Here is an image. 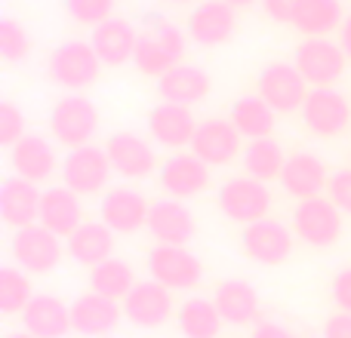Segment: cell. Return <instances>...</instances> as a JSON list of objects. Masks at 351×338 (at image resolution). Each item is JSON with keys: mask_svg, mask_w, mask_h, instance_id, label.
<instances>
[{"mask_svg": "<svg viewBox=\"0 0 351 338\" xmlns=\"http://www.w3.org/2000/svg\"><path fill=\"white\" fill-rule=\"evenodd\" d=\"M182 55H185V34H182L176 25L164 22V18H154L152 31L139 34L133 53V65L139 74L145 77H164L167 71H173L176 65H182Z\"/></svg>", "mask_w": 351, "mask_h": 338, "instance_id": "obj_1", "label": "cell"}, {"mask_svg": "<svg viewBox=\"0 0 351 338\" xmlns=\"http://www.w3.org/2000/svg\"><path fill=\"white\" fill-rule=\"evenodd\" d=\"M216 203L225 212V218L247 228V224L268 218V212H271V187L265 181L253 179V175H234V179H228L219 187Z\"/></svg>", "mask_w": 351, "mask_h": 338, "instance_id": "obj_2", "label": "cell"}, {"mask_svg": "<svg viewBox=\"0 0 351 338\" xmlns=\"http://www.w3.org/2000/svg\"><path fill=\"white\" fill-rule=\"evenodd\" d=\"M99 129V108L86 96H62L49 111V133L68 148H84Z\"/></svg>", "mask_w": 351, "mask_h": 338, "instance_id": "obj_3", "label": "cell"}, {"mask_svg": "<svg viewBox=\"0 0 351 338\" xmlns=\"http://www.w3.org/2000/svg\"><path fill=\"white\" fill-rule=\"evenodd\" d=\"M102 59L90 40H65L49 53V77L65 90H86L99 80Z\"/></svg>", "mask_w": 351, "mask_h": 338, "instance_id": "obj_4", "label": "cell"}, {"mask_svg": "<svg viewBox=\"0 0 351 338\" xmlns=\"http://www.w3.org/2000/svg\"><path fill=\"white\" fill-rule=\"evenodd\" d=\"M10 252H12V261H16L22 271L49 274L59 268L65 249H62V240L53 234V231L43 228V224L37 222V224H28V228L12 231Z\"/></svg>", "mask_w": 351, "mask_h": 338, "instance_id": "obj_5", "label": "cell"}, {"mask_svg": "<svg viewBox=\"0 0 351 338\" xmlns=\"http://www.w3.org/2000/svg\"><path fill=\"white\" fill-rule=\"evenodd\" d=\"M293 231L302 243L315 249L333 246L342 237V212L330 197H311L299 200L296 212H293Z\"/></svg>", "mask_w": 351, "mask_h": 338, "instance_id": "obj_6", "label": "cell"}, {"mask_svg": "<svg viewBox=\"0 0 351 338\" xmlns=\"http://www.w3.org/2000/svg\"><path fill=\"white\" fill-rule=\"evenodd\" d=\"M346 49L339 43L327 40V37H308L296 47V62L293 65L299 68V74L305 77V83L321 90V86H333L336 80L346 74Z\"/></svg>", "mask_w": 351, "mask_h": 338, "instance_id": "obj_7", "label": "cell"}, {"mask_svg": "<svg viewBox=\"0 0 351 338\" xmlns=\"http://www.w3.org/2000/svg\"><path fill=\"white\" fill-rule=\"evenodd\" d=\"M256 92H259L278 114H293V111H302L311 90L296 65L271 62V65H265L259 71V77H256Z\"/></svg>", "mask_w": 351, "mask_h": 338, "instance_id": "obj_8", "label": "cell"}, {"mask_svg": "<svg viewBox=\"0 0 351 338\" xmlns=\"http://www.w3.org/2000/svg\"><path fill=\"white\" fill-rule=\"evenodd\" d=\"M148 274H152V280H158L160 286H167V289H194V286L200 283V277H204V265H200V259L191 252L188 246H164V243H158V246L148 252Z\"/></svg>", "mask_w": 351, "mask_h": 338, "instance_id": "obj_9", "label": "cell"}, {"mask_svg": "<svg viewBox=\"0 0 351 338\" xmlns=\"http://www.w3.org/2000/svg\"><path fill=\"white\" fill-rule=\"evenodd\" d=\"M111 166L108 151L96 145H84V148H71L62 160V181L65 187H71L74 194H96L108 185Z\"/></svg>", "mask_w": 351, "mask_h": 338, "instance_id": "obj_10", "label": "cell"}, {"mask_svg": "<svg viewBox=\"0 0 351 338\" xmlns=\"http://www.w3.org/2000/svg\"><path fill=\"white\" fill-rule=\"evenodd\" d=\"M302 123L321 139H336L348 129L351 123V105L342 92H336L333 86H321L311 90L308 99L302 105Z\"/></svg>", "mask_w": 351, "mask_h": 338, "instance_id": "obj_11", "label": "cell"}, {"mask_svg": "<svg viewBox=\"0 0 351 338\" xmlns=\"http://www.w3.org/2000/svg\"><path fill=\"white\" fill-rule=\"evenodd\" d=\"M243 252L259 265H284L293 252V231L278 218H262L243 228Z\"/></svg>", "mask_w": 351, "mask_h": 338, "instance_id": "obj_12", "label": "cell"}, {"mask_svg": "<svg viewBox=\"0 0 351 338\" xmlns=\"http://www.w3.org/2000/svg\"><path fill=\"white\" fill-rule=\"evenodd\" d=\"M123 317L139 329H158L173 317V292L158 280H142L123 298Z\"/></svg>", "mask_w": 351, "mask_h": 338, "instance_id": "obj_13", "label": "cell"}, {"mask_svg": "<svg viewBox=\"0 0 351 338\" xmlns=\"http://www.w3.org/2000/svg\"><path fill=\"white\" fill-rule=\"evenodd\" d=\"M237 28L234 6L225 0H204L188 12V37L197 47H222Z\"/></svg>", "mask_w": 351, "mask_h": 338, "instance_id": "obj_14", "label": "cell"}, {"mask_svg": "<svg viewBox=\"0 0 351 338\" xmlns=\"http://www.w3.org/2000/svg\"><path fill=\"white\" fill-rule=\"evenodd\" d=\"M241 139L243 135L231 120L210 117V120H200L191 142V154H197L206 166H228L241 154Z\"/></svg>", "mask_w": 351, "mask_h": 338, "instance_id": "obj_15", "label": "cell"}, {"mask_svg": "<svg viewBox=\"0 0 351 338\" xmlns=\"http://www.w3.org/2000/svg\"><path fill=\"white\" fill-rule=\"evenodd\" d=\"M152 203L133 187H111L99 203V216L114 234H136L148 224Z\"/></svg>", "mask_w": 351, "mask_h": 338, "instance_id": "obj_16", "label": "cell"}, {"mask_svg": "<svg viewBox=\"0 0 351 338\" xmlns=\"http://www.w3.org/2000/svg\"><path fill=\"white\" fill-rule=\"evenodd\" d=\"M160 187L170 197L185 200V197H197L210 187V166L197 157V154H170L160 164Z\"/></svg>", "mask_w": 351, "mask_h": 338, "instance_id": "obj_17", "label": "cell"}, {"mask_svg": "<svg viewBox=\"0 0 351 338\" xmlns=\"http://www.w3.org/2000/svg\"><path fill=\"white\" fill-rule=\"evenodd\" d=\"M40 200L43 191H37L34 181L22 179V175H10L0 185V216L12 231L37 224L40 222Z\"/></svg>", "mask_w": 351, "mask_h": 338, "instance_id": "obj_18", "label": "cell"}, {"mask_svg": "<svg viewBox=\"0 0 351 338\" xmlns=\"http://www.w3.org/2000/svg\"><path fill=\"white\" fill-rule=\"evenodd\" d=\"M105 151H108V160L114 166L117 175L123 179H145V175L154 172L158 160H154V148L148 145L142 135L130 133V129H121L114 133L108 142H105Z\"/></svg>", "mask_w": 351, "mask_h": 338, "instance_id": "obj_19", "label": "cell"}, {"mask_svg": "<svg viewBox=\"0 0 351 338\" xmlns=\"http://www.w3.org/2000/svg\"><path fill=\"white\" fill-rule=\"evenodd\" d=\"M194 216L182 200L167 197V200H154L152 212H148V231L158 243L164 246H185L194 237Z\"/></svg>", "mask_w": 351, "mask_h": 338, "instance_id": "obj_20", "label": "cell"}, {"mask_svg": "<svg viewBox=\"0 0 351 338\" xmlns=\"http://www.w3.org/2000/svg\"><path fill=\"white\" fill-rule=\"evenodd\" d=\"M121 314L123 308L111 298L99 296V292H84L71 302V326L74 333L80 335H90V338H99V335H111L121 323Z\"/></svg>", "mask_w": 351, "mask_h": 338, "instance_id": "obj_21", "label": "cell"}, {"mask_svg": "<svg viewBox=\"0 0 351 338\" xmlns=\"http://www.w3.org/2000/svg\"><path fill=\"white\" fill-rule=\"evenodd\" d=\"M90 43H93V49H96V55L102 59V65H111V68L127 65V62H133L136 43H139V31H136L133 22H127V18L111 16L108 22L93 28Z\"/></svg>", "mask_w": 351, "mask_h": 338, "instance_id": "obj_22", "label": "cell"}, {"mask_svg": "<svg viewBox=\"0 0 351 338\" xmlns=\"http://www.w3.org/2000/svg\"><path fill=\"white\" fill-rule=\"evenodd\" d=\"M22 326L37 338H65L74 329L71 304H65L59 296H34L22 311Z\"/></svg>", "mask_w": 351, "mask_h": 338, "instance_id": "obj_23", "label": "cell"}, {"mask_svg": "<svg viewBox=\"0 0 351 338\" xmlns=\"http://www.w3.org/2000/svg\"><path fill=\"white\" fill-rule=\"evenodd\" d=\"M200 123L194 120L191 108L185 105H173V102H160L152 108L148 114V133L167 148H185L194 142Z\"/></svg>", "mask_w": 351, "mask_h": 338, "instance_id": "obj_24", "label": "cell"}, {"mask_svg": "<svg viewBox=\"0 0 351 338\" xmlns=\"http://www.w3.org/2000/svg\"><path fill=\"white\" fill-rule=\"evenodd\" d=\"M280 185H284V191L290 197L311 200V197H321V191L330 185V175L321 157H315L308 151H299L293 157H287V166L280 172Z\"/></svg>", "mask_w": 351, "mask_h": 338, "instance_id": "obj_25", "label": "cell"}, {"mask_svg": "<svg viewBox=\"0 0 351 338\" xmlns=\"http://www.w3.org/2000/svg\"><path fill=\"white\" fill-rule=\"evenodd\" d=\"M10 166H12L16 175H22V179L40 185V181H47L49 175L56 172L59 160H56L53 145H49L43 135L28 133L25 139H19L16 145L10 148Z\"/></svg>", "mask_w": 351, "mask_h": 338, "instance_id": "obj_26", "label": "cell"}, {"mask_svg": "<svg viewBox=\"0 0 351 338\" xmlns=\"http://www.w3.org/2000/svg\"><path fill=\"white\" fill-rule=\"evenodd\" d=\"M213 83H210V74L197 65H176L173 71H167L164 77L158 80V92L164 102H173V105H191L204 102L210 96Z\"/></svg>", "mask_w": 351, "mask_h": 338, "instance_id": "obj_27", "label": "cell"}, {"mask_svg": "<svg viewBox=\"0 0 351 338\" xmlns=\"http://www.w3.org/2000/svg\"><path fill=\"white\" fill-rule=\"evenodd\" d=\"M80 218H84V209H80V194H74L71 187H49L43 191L40 200V224L49 228L56 237H71L74 231L80 228Z\"/></svg>", "mask_w": 351, "mask_h": 338, "instance_id": "obj_28", "label": "cell"}, {"mask_svg": "<svg viewBox=\"0 0 351 338\" xmlns=\"http://www.w3.org/2000/svg\"><path fill=\"white\" fill-rule=\"evenodd\" d=\"M68 255L84 268H96L102 261L114 259V231L105 222H84L65 243Z\"/></svg>", "mask_w": 351, "mask_h": 338, "instance_id": "obj_29", "label": "cell"}, {"mask_svg": "<svg viewBox=\"0 0 351 338\" xmlns=\"http://www.w3.org/2000/svg\"><path fill=\"white\" fill-rule=\"evenodd\" d=\"M213 302H216L222 320L231 323V326H247V323H253L259 317V292L247 280H225V283H219Z\"/></svg>", "mask_w": 351, "mask_h": 338, "instance_id": "obj_30", "label": "cell"}, {"mask_svg": "<svg viewBox=\"0 0 351 338\" xmlns=\"http://www.w3.org/2000/svg\"><path fill=\"white\" fill-rule=\"evenodd\" d=\"M228 120L237 127L243 139H271L274 123H278V111L256 92V96H241L234 99L228 111Z\"/></svg>", "mask_w": 351, "mask_h": 338, "instance_id": "obj_31", "label": "cell"}, {"mask_svg": "<svg viewBox=\"0 0 351 338\" xmlns=\"http://www.w3.org/2000/svg\"><path fill=\"white\" fill-rule=\"evenodd\" d=\"M222 314L213 298H185L176 311V326L185 338H219L222 333Z\"/></svg>", "mask_w": 351, "mask_h": 338, "instance_id": "obj_32", "label": "cell"}, {"mask_svg": "<svg viewBox=\"0 0 351 338\" xmlns=\"http://www.w3.org/2000/svg\"><path fill=\"white\" fill-rule=\"evenodd\" d=\"M346 12H342V0H302L293 16L296 31L305 37H327L336 28H342Z\"/></svg>", "mask_w": 351, "mask_h": 338, "instance_id": "obj_33", "label": "cell"}, {"mask_svg": "<svg viewBox=\"0 0 351 338\" xmlns=\"http://www.w3.org/2000/svg\"><path fill=\"white\" fill-rule=\"evenodd\" d=\"M133 286H136L133 268L123 259H108V261H102V265L90 268V292H99V296L111 298V302L127 298Z\"/></svg>", "mask_w": 351, "mask_h": 338, "instance_id": "obj_34", "label": "cell"}, {"mask_svg": "<svg viewBox=\"0 0 351 338\" xmlns=\"http://www.w3.org/2000/svg\"><path fill=\"white\" fill-rule=\"evenodd\" d=\"M284 166H287L284 148L274 139H256V142H250L247 151H243V169H247V175L265 181V185L271 179H280Z\"/></svg>", "mask_w": 351, "mask_h": 338, "instance_id": "obj_35", "label": "cell"}, {"mask_svg": "<svg viewBox=\"0 0 351 338\" xmlns=\"http://www.w3.org/2000/svg\"><path fill=\"white\" fill-rule=\"evenodd\" d=\"M31 298H34V292H31L28 271L12 268V265L0 268V311H3L6 317L22 314Z\"/></svg>", "mask_w": 351, "mask_h": 338, "instance_id": "obj_36", "label": "cell"}, {"mask_svg": "<svg viewBox=\"0 0 351 338\" xmlns=\"http://www.w3.org/2000/svg\"><path fill=\"white\" fill-rule=\"evenodd\" d=\"M31 53V34L16 18H0V55L6 62H22Z\"/></svg>", "mask_w": 351, "mask_h": 338, "instance_id": "obj_37", "label": "cell"}, {"mask_svg": "<svg viewBox=\"0 0 351 338\" xmlns=\"http://www.w3.org/2000/svg\"><path fill=\"white\" fill-rule=\"evenodd\" d=\"M65 12L80 25H96L108 22L111 12H114V0H65Z\"/></svg>", "mask_w": 351, "mask_h": 338, "instance_id": "obj_38", "label": "cell"}, {"mask_svg": "<svg viewBox=\"0 0 351 338\" xmlns=\"http://www.w3.org/2000/svg\"><path fill=\"white\" fill-rule=\"evenodd\" d=\"M25 114L19 111L16 102H0V145L12 148L19 139H25Z\"/></svg>", "mask_w": 351, "mask_h": 338, "instance_id": "obj_39", "label": "cell"}, {"mask_svg": "<svg viewBox=\"0 0 351 338\" xmlns=\"http://www.w3.org/2000/svg\"><path fill=\"white\" fill-rule=\"evenodd\" d=\"M327 194H330V200L339 206V212L351 216V169H339V172L330 175Z\"/></svg>", "mask_w": 351, "mask_h": 338, "instance_id": "obj_40", "label": "cell"}, {"mask_svg": "<svg viewBox=\"0 0 351 338\" xmlns=\"http://www.w3.org/2000/svg\"><path fill=\"white\" fill-rule=\"evenodd\" d=\"M330 296H333L336 308L351 314V268H342V271H336L333 283H330Z\"/></svg>", "mask_w": 351, "mask_h": 338, "instance_id": "obj_41", "label": "cell"}, {"mask_svg": "<svg viewBox=\"0 0 351 338\" xmlns=\"http://www.w3.org/2000/svg\"><path fill=\"white\" fill-rule=\"evenodd\" d=\"M299 3H302V0H262L265 16H271L274 22H280V25H293V16H296Z\"/></svg>", "mask_w": 351, "mask_h": 338, "instance_id": "obj_42", "label": "cell"}, {"mask_svg": "<svg viewBox=\"0 0 351 338\" xmlns=\"http://www.w3.org/2000/svg\"><path fill=\"white\" fill-rule=\"evenodd\" d=\"M324 338H351V314L339 311V314L327 317V323H324Z\"/></svg>", "mask_w": 351, "mask_h": 338, "instance_id": "obj_43", "label": "cell"}, {"mask_svg": "<svg viewBox=\"0 0 351 338\" xmlns=\"http://www.w3.org/2000/svg\"><path fill=\"white\" fill-rule=\"evenodd\" d=\"M250 338H296L290 333V329L284 326V323H274V320H262L253 326V333H250Z\"/></svg>", "mask_w": 351, "mask_h": 338, "instance_id": "obj_44", "label": "cell"}, {"mask_svg": "<svg viewBox=\"0 0 351 338\" xmlns=\"http://www.w3.org/2000/svg\"><path fill=\"white\" fill-rule=\"evenodd\" d=\"M339 47L346 49V55L351 62V12L346 16V22H342V28H339Z\"/></svg>", "mask_w": 351, "mask_h": 338, "instance_id": "obj_45", "label": "cell"}, {"mask_svg": "<svg viewBox=\"0 0 351 338\" xmlns=\"http://www.w3.org/2000/svg\"><path fill=\"white\" fill-rule=\"evenodd\" d=\"M225 3H231V6H234V10H237V6H253L256 0H225Z\"/></svg>", "mask_w": 351, "mask_h": 338, "instance_id": "obj_46", "label": "cell"}, {"mask_svg": "<svg viewBox=\"0 0 351 338\" xmlns=\"http://www.w3.org/2000/svg\"><path fill=\"white\" fill-rule=\"evenodd\" d=\"M3 338H37V335H31V333H25L22 329V333H6Z\"/></svg>", "mask_w": 351, "mask_h": 338, "instance_id": "obj_47", "label": "cell"}, {"mask_svg": "<svg viewBox=\"0 0 351 338\" xmlns=\"http://www.w3.org/2000/svg\"><path fill=\"white\" fill-rule=\"evenodd\" d=\"M173 3H191V0H173Z\"/></svg>", "mask_w": 351, "mask_h": 338, "instance_id": "obj_48", "label": "cell"}]
</instances>
